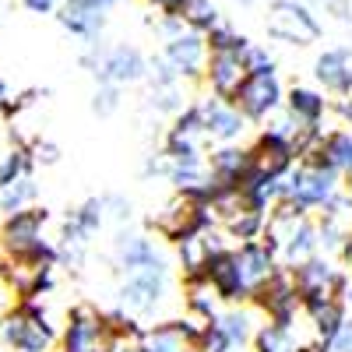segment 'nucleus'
Here are the masks:
<instances>
[{"mask_svg":"<svg viewBox=\"0 0 352 352\" xmlns=\"http://www.w3.org/2000/svg\"><path fill=\"white\" fill-rule=\"evenodd\" d=\"M50 212L46 208H25L18 215H4L0 222V254L8 261H36V264H60L56 243L46 240Z\"/></svg>","mask_w":352,"mask_h":352,"instance_id":"nucleus-1","label":"nucleus"},{"mask_svg":"<svg viewBox=\"0 0 352 352\" xmlns=\"http://www.w3.org/2000/svg\"><path fill=\"white\" fill-rule=\"evenodd\" d=\"M81 67L96 78V85L131 88L148 81V56L134 43H92L81 53Z\"/></svg>","mask_w":352,"mask_h":352,"instance_id":"nucleus-2","label":"nucleus"},{"mask_svg":"<svg viewBox=\"0 0 352 352\" xmlns=\"http://www.w3.org/2000/svg\"><path fill=\"white\" fill-rule=\"evenodd\" d=\"M342 197V176L328 169L320 159L307 155L285 176V204L300 208L303 215H324Z\"/></svg>","mask_w":352,"mask_h":352,"instance_id":"nucleus-3","label":"nucleus"},{"mask_svg":"<svg viewBox=\"0 0 352 352\" xmlns=\"http://www.w3.org/2000/svg\"><path fill=\"white\" fill-rule=\"evenodd\" d=\"M264 32L275 43L307 50L324 39V25H320L317 11L307 0H268V8H264Z\"/></svg>","mask_w":352,"mask_h":352,"instance_id":"nucleus-4","label":"nucleus"},{"mask_svg":"<svg viewBox=\"0 0 352 352\" xmlns=\"http://www.w3.org/2000/svg\"><path fill=\"white\" fill-rule=\"evenodd\" d=\"M169 282H173L169 264L124 275L120 289H116V310H124L127 317H134L138 324L144 328V320L159 317L162 307L169 303Z\"/></svg>","mask_w":352,"mask_h":352,"instance_id":"nucleus-5","label":"nucleus"},{"mask_svg":"<svg viewBox=\"0 0 352 352\" xmlns=\"http://www.w3.org/2000/svg\"><path fill=\"white\" fill-rule=\"evenodd\" d=\"M56 338L60 335L39 303H14L0 317V342L11 352H50Z\"/></svg>","mask_w":352,"mask_h":352,"instance_id":"nucleus-6","label":"nucleus"},{"mask_svg":"<svg viewBox=\"0 0 352 352\" xmlns=\"http://www.w3.org/2000/svg\"><path fill=\"white\" fill-rule=\"evenodd\" d=\"M120 338H116L106 310H96L92 303L71 307L60 338H56V352H116Z\"/></svg>","mask_w":352,"mask_h":352,"instance_id":"nucleus-7","label":"nucleus"},{"mask_svg":"<svg viewBox=\"0 0 352 352\" xmlns=\"http://www.w3.org/2000/svg\"><path fill=\"white\" fill-rule=\"evenodd\" d=\"M148 226L155 229L159 240H169V243H180L194 232L215 226L212 222V212H208V201L204 197H190V194H176L169 204H162V212H155L148 219Z\"/></svg>","mask_w":352,"mask_h":352,"instance_id":"nucleus-8","label":"nucleus"},{"mask_svg":"<svg viewBox=\"0 0 352 352\" xmlns=\"http://www.w3.org/2000/svg\"><path fill=\"white\" fill-rule=\"evenodd\" d=\"M292 282H296V292L303 303H320V300H342L349 272L328 254H317L303 264L292 268Z\"/></svg>","mask_w":352,"mask_h":352,"instance_id":"nucleus-9","label":"nucleus"},{"mask_svg":"<svg viewBox=\"0 0 352 352\" xmlns=\"http://www.w3.org/2000/svg\"><path fill=\"white\" fill-rule=\"evenodd\" d=\"M232 102H236V109L250 120V127L268 124L275 113L285 109V85H282L278 74H250Z\"/></svg>","mask_w":352,"mask_h":352,"instance_id":"nucleus-10","label":"nucleus"},{"mask_svg":"<svg viewBox=\"0 0 352 352\" xmlns=\"http://www.w3.org/2000/svg\"><path fill=\"white\" fill-rule=\"evenodd\" d=\"M197 109H201V120H204V134H208L212 148L215 144H243L247 131H250V120L236 109V102L229 99H215V96H194Z\"/></svg>","mask_w":352,"mask_h":352,"instance_id":"nucleus-11","label":"nucleus"},{"mask_svg":"<svg viewBox=\"0 0 352 352\" xmlns=\"http://www.w3.org/2000/svg\"><path fill=\"white\" fill-rule=\"evenodd\" d=\"M113 264L124 275H131V272H144V268H159V264H169V261L162 254V243L152 232L124 226V229H116V236H113Z\"/></svg>","mask_w":352,"mask_h":352,"instance_id":"nucleus-12","label":"nucleus"},{"mask_svg":"<svg viewBox=\"0 0 352 352\" xmlns=\"http://www.w3.org/2000/svg\"><path fill=\"white\" fill-rule=\"evenodd\" d=\"M208 53H212L208 39H204L201 32H184L180 39L159 46V56L173 67V74L180 78L184 85H201L204 67H208Z\"/></svg>","mask_w":352,"mask_h":352,"instance_id":"nucleus-13","label":"nucleus"},{"mask_svg":"<svg viewBox=\"0 0 352 352\" xmlns=\"http://www.w3.org/2000/svg\"><path fill=\"white\" fill-rule=\"evenodd\" d=\"M250 159H254V176H261V180H285V176L296 169L300 152L292 141L261 127V134L250 144Z\"/></svg>","mask_w":352,"mask_h":352,"instance_id":"nucleus-14","label":"nucleus"},{"mask_svg":"<svg viewBox=\"0 0 352 352\" xmlns=\"http://www.w3.org/2000/svg\"><path fill=\"white\" fill-rule=\"evenodd\" d=\"M254 352H317L303 310L289 320H264L254 335Z\"/></svg>","mask_w":352,"mask_h":352,"instance_id":"nucleus-15","label":"nucleus"},{"mask_svg":"<svg viewBox=\"0 0 352 352\" xmlns=\"http://www.w3.org/2000/svg\"><path fill=\"white\" fill-rule=\"evenodd\" d=\"M222 250H229V243H226V232L219 226H208V229L194 232V236L180 240L176 243V264H180V272H184V282L187 278H204L208 268H212V261Z\"/></svg>","mask_w":352,"mask_h":352,"instance_id":"nucleus-16","label":"nucleus"},{"mask_svg":"<svg viewBox=\"0 0 352 352\" xmlns=\"http://www.w3.org/2000/svg\"><path fill=\"white\" fill-rule=\"evenodd\" d=\"M204 162H208L212 190H236V187H247V180L254 176L250 144H215Z\"/></svg>","mask_w":352,"mask_h":352,"instance_id":"nucleus-17","label":"nucleus"},{"mask_svg":"<svg viewBox=\"0 0 352 352\" xmlns=\"http://www.w3.org/2000/svg\"><path fill=\"white\" fill-rule=\"evenodd\" d=\"M197 320H190L187 314L176 320H155L144 324V331L138 335V345L144 352H197V338H201Z\"/></svg>","mask_w":352,"mask_h":352,"instance_id":"nucleus-18","label":"nucleus"},{"mask_svg":"<svg viewBox=\"0 0 352 352\" xmlns=\"http://www.w3.org/2000/svg\"><path fill=\"white\" fill-rule=\"evenodd\" d=\"M232 254H236V268H240V282H243V292L247 300L254 303V296L268 285L275 275H278V257L272 254V247L264 240H254V243H240L232 247Z\"/></svg>","mask_w":352,"mask_h":352,"instance_id":"nucleus-19","label":"nucleus"},{"mask_svg":"<svg viewBox=\"0 0 352 352\" xmlns=\"http://www.w3.org/2000/svg\"><path fill=\"white\" fill-rule=\"evenodd\" d=\"M56 21L67 36L81 39L85 46L102 43V32L109 25V11H102L96 0H60L56 8Z\"/></svg>","mask_w":352,"mask_h":352,"instance_id":"nucleus-20","label":"nucleus"},{"mask_svg":"<svg viewBox=\"0 0 352 352\" xmlns=\"http://www.w3.org/2000/svg\"><path fill=\"white\" fill-rule=\"evenodd\" d=\"M250 78L243 53H208V67H204V92L215 99H236V92L243 88V81Z\"/></svg>","mask_w":352,"mask_h":352,"instance_id":"nucleus-21","label":"nucleus"},{"mask_svg":"<svg viewBox=\"0 0 352 352\" xmlns=\"http://www.w3.org/2000/svg\"><path fill=\"white\" fill-rule=\"evenodd\" d=\"M250 307L264 320H289V317H296L303 310V300H300V292H296V282H292V272L289 268H278V275L257 292Z\"/></svg>","mask_w":352,"mask_h":352,"instance_id":"nucleus-22","label":"nucleus"},{"mask_svg":"<svg viewBox=\"0 0 352 352\" xmlns=\"http://www.w3.org/2000/svg\"><path fill=\"white\" fill-rule=\"evenodd\" d=\"M314 85L324 92L328 99L342 96L349 81H352V46H328V50H320L314 56Z\"/></svg>","mask_w":352,"mask_h":352,"instance_id":"nucleus-23","label":"nucleus"},{"mask_svg":"<svg viewBox=\"0 0 352 352\" xmlns=\"http://www.w3.org/2000/svg\"><path fill=\"white\" fill-rule=\"evenodd\" d=\"M285 113L307 131H324L331 99L317 85H292V88H285Z\"/></svg>","mask_w":352,"mask_h":352,"instance_id":"nucleus-24","label":"nucleus"},{"mask_svg":"<svg viewBox=\"0 0 352 352\" xmlns=\"http://www.w3.org/2000/svg\"><path fill=\"white\" fill-rule=\"evenodd\" d=\"M303 317H307V328L314 335L317 352H328L331 342L338 338L342 324L349 320V310L342 300H320V303H303Z\"/></svg>","mask_w":352,"mask_h":352,"instance_id":"nucleus-25","label":"nucleus"},{"mask_svg":"<svg viewBox=\"0 0 352 352\" xmlns=\"http://www.w3.org/2000/svg\"><path fill=\"white\" fill-rule=\"evenodd\" d=\"M317 254H320V229H317V219L314 215H303L296 222V229H292L289 236L275 247L278 264H282V268H289V272L296 268V264L317 257Z\"/></svg>","mask_w":352,"mask_h":352,"instance_id":"nucleus-26","label":"nucleus"},{"mask_svg":"<svg viewBox=\"0 0 352 352\" xmlns=\"http://www.w3.org/2000/svg\"><path fill=\"white\" fill-rule=\"evenodd\" d=\"M212 324L226 335V342L236 349V352H243L247 345H254V335H257V328L264 324V317L254 310V307H226Z\"/></svg>","mask_w":352,"mask_h":352,"instance_id":"nucleus-27","label":"nucleus"},{"mask_svg":"<svg viewBox=\"0 0 352 352\" xmlns=\"http://www.w3.org/2000/svg\"><path fill=\"white\" fill-rule=\"evenodd\" d=\"M148 88H144V109L155 113V116H169V120H176L190 102L194 96L187 92L184 81H144Z\"/></svg>","mask_w":352,"mask_h":352,"instance_id":"nucleus-28","label":"nucleus"},{"mask_svg":"<svg viewBox=\"0 0 352 352\" xmlns=\"http://www.w3.org/2000/svg\"><path fill=\"white\" fill-rule=\"evenodd\" d=\"M314 159H320L328 169H335L342 180H349V176H352V131L349 127L324 131V138H320Z\"/></svg>","mask_w":352,"mask_h":352,"instance_id":"nucleus-29","label":"nucleus"},{"mask_svg":"<svg viewBox=\"0 0 352 352\" xmlns=\"http://www.w3.org/2000/svg\"><path fill=\"white\" fill-rule=\"evenodd\" d=\"M219 296L208 278H187L184 282V310L190 320H197V324H212V320L222 314L219 310Z\"/></svg>","mask_w":352,"mask_h":352,"instance_id":"nucleus-30","label":"nucleus"},{"mask_svg":"<svg viewBox=\"0 0 352 352\" xmlns=\"http://www.w3.org/2000/svg\"><path fill=\"white\" fill-rule=\"evenodd\" d=\"M173 14L180 18L190 32H201V36H208L212 28L222 21V11H219L215 0H180Z\"/></svg>","mask_w":352,"mask_h":352,"instance_id":"nucleus-31","label":"nucleus"},{"mask_svg":"<svg viewBox=\"0 0 352 352\" xmlns=\"http://www.w3.org/2000/svg\"><path fill=\"white\" fill-rule=\"evenodd\" d=\"M36 194H39L36 176H25V180H18V184L0 187V212H4V215H18L25 208H32Z\"/></svg>","mask_w":352,"mask_h":352,"instance_id":"nucleus-32","label":"nucleus"},{"mask_svg":"<svg viewBox=\"0 0 352 352\" xmlns=\"http://www.w3.org/2000/svg\"><path fill=\"white\" fill-rule=\"evenodd\" d=\"M25 176H36V159L28 152V144H14V148L0 159V187L18 184Z\"/></svg>","mask_w":352,"mask_h":352,"instance_id":"nucleus-33","label":"nucleus"},{"mask_svg":"<svg viewBox=\"0 0 352 352\" xmlns=\"http://www.w3.org/2000/svg\"><path fill=\"white\" fill-rule=\"evenodd\" d=\"M204 39H208V50H212V53H247L250 43H254L250 36H243L240 28L232 25V21H226V18H222Z\"/></svg>","mask_w":352,"mask_h":352,"instance_id":"nucleus-34","label":"nucleus"},{"mask_svg":"<svg viewBox=\"0 0 352 352\" xmlns=\"http://www.w3.org/2000/svg\"><path fill=\"white\" fill-rule=\"evenodd\" d=\"M243 60H247L250 74H278V56H275L272 46H264V43H250V50L243 53Z\"/></svg>","mask_w":352,"mask_h":352,"instance_id":"nucleus-35","label":"nucleus"},{"mask_svg":"<svg viewBox=\"0 0 352 352\" xmlns=\"http://www.w3.org/2000/svg\"><path fill=\"white\" fill-rule=\"evenodd\" d=\"M124 106V88H113V85H96V92H92V113L96 116H113L116 109Z\"/></svg>","mask_w":352,"mask_h":352,"instance_id":"nucleus-36","label":"nucleus"},{"mask_svg":"<svg viewBox=\"0 0 352 352\" xmlns=\"http://www.w3.org/2000/svg\"><path fill=\"white\" fill-rule=\"evenodd\" d=\"M102 204H106V222L113 219V222H116V229H124V226H131V222H134V204H131L124 194H106V197H102Z\"/></svg>","mask_w":352,"mask_h":352,"instance_id":"nucleus-37","label":"nucleus"},{"mask_svg":"<svg viewBox=\"0 0 352 352\" xmlns=\"http://www.w3.org/2000/svg\"><path fill=\"white\" fill-rule=\"evenodd\" d=\"M307 4L317 11H324V14H335V21H342V25H349L352 28V0H307Z\"/></svg>","mask_w":352,"mask_h":352,"instance_id":"nucleus-38","label":"nucleus"},{"mask_svg":"<svg viewBox=\"0 0 352 352\" xmlns=\"http://www.w3.org/2000/svg\"><path fill=\"white\" fill-rule=\"evenodd\" d=\"M28 152H32L36 166H39V162H43V166H53L56 159H60V148H56L53 141H43V138H32V141H28Z\"/></svg>","mask_w":352,"mask_h":352,"instance_id":"nucleus-39","label":"nucleus"},{"mask_svg":"<svg viewBox=\"0 0 352 352\" xmlns=\"http://www.w3.org/2000/svg\"><path fill=\"white\" fill-rule=\"evenodd\" d=\"M331 113H338V120L352 131V81H349V88H345L342 96L331 99Z\"/></svg>","mask_w":352,"mask_h":352,"instance_id":"nucleus-40","label":"nucleus"},{"mask_svg":"<svg viewBox=\"0 0 352 352\" xmlns=\"http://www.w3.org/2000/svg\"><path fill=\"white\" fill-rule=\"evenodd\" d=\"M328 352H352V317L342 324V331H338V338L331 342V349Z\"/></svg>","mask_w":352,"mask_h":352,"instance_id":"nucleus-41","label":"nucleus"},{"mask_svg":"<svg viewBox=\"0 0 352 352\" xmlns=\"http://www.w3.org/2000/svg\"><path fill=\"white\" fill-rule=\"evenodd\" d=\"M21 8L32 11V14H56L60 0H21Z\"/></svg>","mask_w":352,"mask_h":352,"instance_id":"nucleus-42","label":"nucleus"},{"mask_svg":"<svg viewBox=\"0 0 352 352\" xmlns=\"http://www.w3.org/2000/svg\"><path fill=\"white\" fill-rule=\"evenodd\" d=\"M176 4H180V0H148V8H152L155 14H173Z\"/></svg>","mask_w":352,"mask_h":352,"instance_id":"nucleus-43","label":"nucleus"},{"mask_svg":"<svg viewBox=\"0 0 352 352\" xmlns=\"http://www.w3.org/2000/svg\"><path fill=\"white\" fill-rule=\"evenodd\" d=\"M11 109V88L4 81V74H0V113H8Z\"/></svg>","mask_w":352,"mask_h":352,"instance_id":"nucleus-44","label":"nucleus"},{"mask_svg":"<svg viewBox=\"0 0 352 352\" xmlns=\"http://www.w3.org/2000/svg\"><path fill=\"white\" fill-rule=\"evenodd\" d=\"M342 303H345V310H349V317H352V275H349V282H345V292H342Z\"/></svg>","mask_w":352,"mask_h":352,"instance_id":"nucleus-45","label":"nucleus"},{"mask_svg":"<svg viewBox=\"0 0 352 352\" xmlns=\"http://www.w3.org/2000/svg\"><path fill=\"white\" fill-rule=\"evenodd\" d=\"M116 352H144L138 342H120V345H116Z\"/></svg>","mask_w":352,"mask_h":352,"instance_id":"nucleus-46","label":"nucleus"},{"mask_svg":"<svg viewBox=\"0 0 352 352\" xmlns=\"http://www.w3.org/2000/svg\"><path fill=\"white\" fill-rule=\"evenodd\" d=\"M96 4H99L102 11H113V8H120V4H124V0H96Z\"/></svg>","mask_w":352,"mask_h":352,"instance_id":"nucleus-47","label":"nucleus"},{"mask_svg":"<svg viewBox=\"0 0 352 352\" xmlns=\"http://www.w3.org/2000/svg\"><path fill=\"white\" fill-rule=\"evenodd\" d=\"M232 4H240V8H257V4H264V0H232Z\"/></svg>","mask_w":352,"mask_h":352,"instance_id":"nucleus-48","label":"nucleus"}]
</instances>
